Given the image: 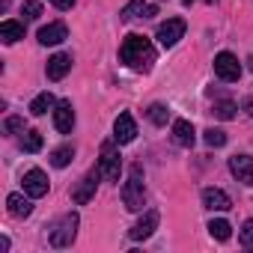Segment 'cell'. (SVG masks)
Masks as SVG:
<instances>
[{
    "label": "cell",
    "instance_id": "30bf717a",
    "mask_svg": "<svg viewBox=\"0 0 253 253\" xmlns=\"http://www.w3.org/2000/svg\"><path fill=\"white\" fill-rule=\"evenodd\" d=\"M24 191L33 197V200H39V197H45L48 194V176L39 170V167H33V170H27L24 173Z\"/></svg>",
    "mask_w": 253,
    "mask_h": 253
},
{
    "label": "cell",
    "instance_id": "5bb4252c",
    "mask_svg": "<svg viewBox=\"0 0 253 253\" xmlns=\"http://www.w3.org/2000/svg\"><path fill=\"white\" fill-rule=\"evenodd\" d=\"M173 140H176V146H185V149L194 146L197 131H194V125H191L188 119H176V122H173Z\"/></svg>",
    "mask_w": 253,
    "mask_h": 253
},
{
    "label": "cell",
    "instance_id": "6da1fadb",
    "mask_svg": "<svg viewBox=\"0 0 253 253\" xmlns=\"http://www.w3.org/2000/svg\"><path fill=\"white\" fill-rule=\"evenodd\" d=\"M119 60L134 69V72H149L152 63H155V48L146 36L140 33H131V36H125L122 45H119Z\"/></svg>",
    "mask_w": 253,
    "mask_h": 253
},
{
    "label": "cell",
    "instance_id": "ffe728a7",
    "mask_svg": "<svg viewBox=\"0 0 253 253\" xmlns=\"http://www.w3.org/2000/svg\"><path fill=\"white\" fill-rule=\"evenodd\" d=\"M146 9H149V6L143 3V0H131V3H125V6H122L119 18H122V21H131V18H140V15L146 18Z\"/></svg>",
    "mask_w": 253,
    "mask_h": 253
},
{
    "label": "cell",
    "instance_id": "8992f818",
    "mask_svg": "<svg viewBox=\"0 0 253 253\" xmlns=\"http://www.w3.org/2000/svg\"><path fill=\"white\" fill-rule=\"evenodd\" d=\"M134 137H137V122H134V116L131 113H119L116 122H113V140L119 146H125V143H131Z\"/></svg>",
    "mask_w": 253,
    "mask_h": 253
},
{
    "label": "cell",
    "instance_id": "3957f363",
    "mask_svg": "<svg viewBox=\"0 0 253 253\" xmlns=\"http://www.w3.org/2000/svg\"><path fill=\"white\" fill-rule=\"evenodd\" d=\"M78 214L75 211H69V214H63L54 226H51V232H48V241H51V247H69L72 241H75V235H78Z\"/></svg>",
    "mask_w": 253,
    "mask_h": 253
},
{
    "label": "cell",
    "instance_id": "7a4b0ae2",
    "mask_svg": "<svg viewBox=\"0 0 253 253\" xmlns=\"http://www.w3.org/2000/svg\"><path fill=\"white\" fill-rule=\"evenodd\" d=\"M122 203H125L128 211H140L143 203H146V185H143L140 164H131V170H128V179L122 185Z\"/></svg>",
    "mask_w": 253,
    "mask_h": 253
},
{
    "label": "cell",
    "instance_id": "f1b7e54d",
    "mask_svg": "<svg viewBox=\"0 0 253 253\" xmlns=\"http://www.w3.org/2000/svg\"><path fill=\"white\" fill-rule=\"evenodd\" d=\"M3 131H6V134H18V131H24V119H21V116H9V119L3 122Z\"/></svg>",
    "mask_w": 253,
    "mask_h": 253
},
{
    "label": "cell",
    "instance_id": "8fae6325",
    "mask_svg": "<svg viewBox=\"0 0 253 253\" xmlns=\"http://www.w3.org/2000/svg\"><path fill=\"white\" fill-rule=\"evenodd\" d=\"M158 220H161V217H158V211H146V214H143L131 229H128V235H131L134 241H146V238L158 229Z\"/></svg>",
    "mask_w": 253,
    "mask_h": 253
},
{
    "label": "cell",
    "instance_id": "f546056e",
    "mask_svg": "<svg viewBox=\"0 0 253 253\" xmlns=\"http://www.w3.org/2000/svg\"><path fill=\"white\" fill-rule=\"evenodd\" d=\"M51 3H54L57 9H72V6H75V0H51Z\"/></svg>",
    "mask_w": 253,
    "mask_h": 253
},
{
    "label": "cell",
    "instance_id": "44dd1931",
    "mask_svg": "<svg viewBox=\"0 0 253 253\" xmlns=\"http://www.w3.org/2000/svg\"><path fill=\"white\" fill-rule=\"evenodd\" d=\"M21 149H24V152H39V149H42V134H39L36 128L21 131Z\"/></svg>",
    "mask_w": 253,
    "mask_h": 253
},
{
    "label": "cell",
    "instance_id": "484cf974",
    "mask_svg": "<svg viewBox=\"0 0 253 253\" xmlns=\"http://www.w3.org/2000/svg\"><path fill=\"white\" fill-rule=\"evenodd\" d=\"M238 241H241V247L253 250V217L244 220V226H241V232H238Z\"/></svg>",
    "mask_w": 253,
    "mask_h": 253
},
{
    "label": "cell",
    "instance_id": "e0dca14e",
    "mask_svg": "<svg viewBox=\"0 0 253 253\" xmlns=\"http://www.w3.org/2000/svg\"><path fill=\"white\" fill-rule=\"evenodd\" d=\"M30 200H33L30 194H27V197H24V194H9V197H6L9 214H12V217H27V214L33 211V203H30Z\"/></svg>",
    "mask_w": 253,
    "mask_h": 253
},
{
    "label": "cell",
    "instance_id": "d6986e66",
    "mask_svg": "<svg viewBox=\"0 0 253 253\" xmlns=\"http://www.w3.org/2000/svg\"><path fill=\"white\" fill-rule=\"evenodd\" d=\"M54 107H57V101H54L51 92H39V95L30 101V113H33V116H45V113L54 110Z\"/></svg>",
    "mask_w": 253,
    "mask_h": 253
},
{
    "label": "cell",
    "instance_id": "ba28073f",
    "mask_svg": "<svg viewBox=\"0 0 253 253\" xmlns=\"http://www.w3.org/2000/svg\"><path fill=\"white\" fill-rule=\"evenodd\" d=\"M182 36H185V21H182V18H167V21L158 27V42H161L164 48H173Z\"/></svg>",
    "mask_w": 253,
    "mask_h": 253
},
{
    "label": "cell",
    "instance_id": "cb8c5ba5",
    "mask_svg": "<svg viewBox=\"0 0 253 253\" xmlns=\"http://www.w3.org/2000/svg\"><path fill=\"white\" fill-rule=\"evenodd\" d=\"M146 116H149L155 125H167V119H170V110H167V104H149Z\"/></svg>",
    "mask_w": 253,
    "mask_h": 253
},
{
    "label": "cell",
    "instance_id": "d4e9b609",
    "mask_svg": "<svg viewBox=\"0 0 253 253\" xmlns=\"http://www.w3.org/2000/svg\"><path fill=\"white\" fill-rule=\"evenodd\" d=\"M211 113H214L217 119H232V116H235V104H232V101H214Z\"/></svg>",
    "mask_w": 253,
    "mask_h": 253
},
{
    "label": "cell",
    "instance_id": "4fadbf2b",
    "mask_svg": "<svg viewBox=\"0 0 253 253\" xmlns=\"http://www.w3.org/2000/svg\"><path fill=\"white\" fill-rule=\"evenodd\" d=\"M69 72H72V54H54L45 66V75L51 81H63Z\"/></svg>",
    "mask_w": 253,
    "mask_h": 253
},
{
    "label": "cell",
    "instance_id": "4dcf8cb0",
    "mask_svg": "<svg viewBox=\"0 0 253 253\" xmlns=\"http://www.w3.org/2000/svg\"><path fill=\"white\" fill-rule=\"evenodd\" d=\"M247 69H253V57H250V60H247Z\"/></svg>",
    "mask_w": 253,
    "mask_h": 253
},
{
    "label": "cell",
    "instance_id": "7c38bea8",
    "mask_svg": "<svg viewBox=\"0 0 253 253\" xmlns=\"http://www.w3.org/2000/svg\"><path fill=\"white\" fill-rule=\"evenodd\" d=\"M229 170L241 185H253V158L250 155H232L229 158Z\"/></svg>",
    "mask_w": 253,
    "mask_h": 253
},
{
    "label": "cell",
    "instance_id": "7402d4cb",
    "mask_svg": "<svg viewBox=\"0 0 253 253\" xmlns=\"http://www.w3.org/2000/svg\"><path fill=\"white\" fill-rule=\"evenodd\" d=\"M209 232H211V238H217V241H229L232 226H229L223 217H217V220H209Z\"/></svg>",
    "mask_w": 253,
    "mask_h": 253
},
{
    "label": "cell",
    "instance_id": "83f0119b",
    "mask_svg": "<svg viewBox=\"0 0 253 253\" xmlns=\"http://www.w3.org/2000/svg\"><path fill=\"white\" fill-rule=\"evenodd\" d=\"M21 12H24L27 21H36V18L42 15V3H39V0H27V3L21 6Z\"/></svg>",
    "mask_w": 253,
    "mask_h": 253
},
{
    "label": "cell",
    "instance_id": "277c9868",
    "mask_svg": "<svg viewBox=\"0 0 253 253\" xmlns=\"http://www.w3.org/2000/svg\"><path fill=\"white\" fill-rule=\"evenodd\" d=\"M113 143L101 146V161H98V170H101V176L107 182H119V173H122V161H119V152L113 149Z\"/></svg>",
    "mask_w": 253,
    "mask_h": 253
},
{
    "label": "cell",
    "instance_id": "9c48e42d",
    "mask_svg": "<svg viewBox=\"0 0 253 253\" xmlns=\"http://www.w3.org/2000/svg\"><path fill=\"white\" fill-rule=\"evenodd\" d=\"M54 125H57L60 134H72V128H75V107H72V101H57Z\"/></svg>",
    "mask_w": 253,
    "mask_h": 253
},
{
    "label": "cell",
    "instance_id": "4316f807",
    "mask_svg": "<svg viewBox=\"0 0 253 253\" xmlns=\"http://www.w3.org/2000/svg\"><path fill=\"white\" fill-rule=\"evenodd\" d=\"M206 143L214 146V149H220V146L226 143V131H220V128H209V131H206Z\"/></svg>",
    "mask_w": 253,
    "mask_h": 253
},
{
    "label": "cell",
    "instance_id": "603a6c76",
    "mask_svg": "<svg viewBox=\"0 0 253 253\" xmlns=\"http://www.w3.org/2000/svg\"><path fill=\"white\" fill-rule=\"evenodd\" d=\"M72 158H75V149H72V146H60V149L51 152V164H54V167H69Z\"/></svg>",
    "mask_w": 253,
    "mask_h": 253
},
{
    "label": "cell",
    "instance_id": "9a60e30c",
    "mask_svg": "<svg viewBox=\"0 0 253 253\" xmlns=\"http://www.w3.org/2000/svg\"><path fill=\"white\" fill-rule=\"evenodd\" d=\"M203 206L211 209V211H229V209H232L229 197H226L220 188H206V191H203Z\"/></svg>",
    "mask_w": 253,
    "mask_h": 253
},
{
    "label": "cell",
    "instance_id": "52a82bcc",
    "mask_svg": "<svg viewBox=\"0 0 253 253\" xmlns=\"http://www.w3.org/2000/svg\"><path fill=\"white\" fill-rule=\"evenodd\" d=\"M98 179H101V170L95 167V170H89L81 182H78V188L72 191V200L78 203V206H86L92 197H95V185H98Z\"/></svg>",
    "mask_w": 253,
    "mask_h": 253
},
{
    "label": "cell",
    "instance_id": "1f68e13d",
    "mask_svg": "<svg viewBox=\"0 0 253 253\" xmlns=\"http://www.w3.org/2000/svg\"><path fill=\"white\" fill-rule=\"evenodd\" d=\"M185 3H191V0H185Z\"/></svg>",
    "mask_w": 253,
    "mask_h": 253
},
{
    "label": "cell",
    "instance_id": "2e32d148",
    "mask_svg": "<svg viewBox=\"0 0 253 253\" xmlns=\"http://www.w3.org/2000/svg\"><path fill=\"white\" fill-rule=\"evenodd\" d=\"M63 39H69V30H66L63 21H54V24H48V27L39 30V42L42 45H60Z\"/></svg>",
    "mask_w": 253,
    "mask_h": 253
},
{
    "label": "cell",
    "instance_id": "ac0fdd59",
    "mask_svg": "<svg viewBox=\"0 0 253 253\" xmlns=\"http://www.w3.org/2000/svg\"><path fill=\"white\" fill-rule=\"evenodd\" d=\"M0 39H3L6 45H15L18 39H24V24H18V21H3V24H0Z\"/></svg>",
    "mask_w": 253,
    "mask_h": 253
},
{
    "label": "cell",
    "instance_id": "5b68a950",
    "mask_svg": "<svg viewBox=\"0 0 253 253\" xmlns=\"http://www.w3.org/2000/svg\"><path fill=\"white\" fill-rule=\"evenodd\" d=\"M214 75L220 78V81H238L241 78V63H238V57L235 54H229V51H220L217 57H214Z\"/></svg>",
    "mask_w": 253,
    "mask_h": 253
}]
</instances>
